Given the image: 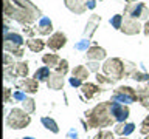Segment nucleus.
Returning <instances> with one entry per match:
<instances>
[{
	"instance_id": "nucleus-29",
	"label": "nucleus",
	"mask_w": 149,
	"mask_h": 139,
	"mask_svg": "<svg viewBox=\"0 0 149 139\" xmlns=\"http://www.w3.org/2000/svg\"><path fill=\"white\" fill-rule=\"evenodd\" d=\"M110 25L116 28V30H121V26H123V16H120V14H116L110 19Z\"/></svg>"
},
{
	"instance_id": "nucleus-38",
	"label": "nucleus",
	"mask_w": 149,
	"mask_h": 139,
	"mask_svg": "<svg viewBox=\"0 0 149 139\" xmlns=\"http://www.w3.org/2000/svg\"><path fill=\"white\" fill-rule=\"evenodd\" d=\"M23 32H25V34L30 37V39H31L33 36H34V30H31L30 26H23Z\"/></svg>"
},
{
	"instance_id": "nucleus-6",
	"label": "nucleus",
	"mask_w": 149,
	"mask_h": 139,
	"mask_svg": "<svg viewBox=\"0 0 149 139\" xmlns=\"http://www.w3.org/2000/svg\"><path fill=\"white\" fill-rule=\"evenodd\" d=\"M124 12L127 14V17L130 19H148L149 16V9L144 3H130L126 6Z\"/></svg>"
},
{
	"instance_id": "nucleus-23",
	"label": "nucleus",
	"mask_w": 149,
	"mask_h": 139,
	"mask_svg": "<svg viewBox=\"0 0 149 139\" xmlns=\"http://www.w3.org/2000/svg\"><path fill=\"white\" fill-rule=\"evenodd\" d=\"M88 73H90V70L87 67H84V65H78V67H74V70L72 71L73 77H78V79H81V81L88 77Z\"/></svg>"
},
{
	"instance_id": "nucleus-1",
	"label": "nucleus",
	"mask_w": 149,
	"mask_h": 139,
	"mask_svg": "<svg viewBox=\"0 0 149 139\" xmlns=\"http://www.w3.org/2000/svg\"><path fill=\"white\" fill-rule=\"evenodd\" d=\"M87 124L86 130L88 128H100V127H110L115 119L110 114V102H101L95 108L88 110L86 113Z\"/></svg>"
},
{
	"instance_id": "nucleus-19",
	"label": "nucleus",
	"mask_w": 149,
	"mask_h": 139,
	"mask_svg": "<svg viewBox=\"0 0 149 139\" xmlns=\"http://www.w3.org/2000/svg\"><path fill=\"white\" fill-rule=\"evenodd\" d=\"M137 94H138V100L141 102V105L144 107V108H149V81H148L146 87L138 88Z\"/></svg>"
},
{
	"instance_id": "nucleus-27",
	"label": "nucleus",
	"mask_w": 149,
	"mask_h": 139,
	"mask_svg": "<svg viewBox=\"0 0 149 139\" xmlns=\"http://www.w3.org/2000/svg\"><path fill=\"white\" fill-rule=\"evenodd\" d=\"M22 108L25 110L28 114H33L36 111V102H34V99H31V97H30V99H25L22 102Z\"/></svg>"
},
{
	"instance_id": "nucleus-3",
	"label": "nucleus",
	"mask_w": 149,
	"mask_h": 139,
	"mask_svg": "<svg viewBox=\"0 0 149 139\" xmlns=\"http://www.w3.org/2000/svg\"><path fill=\"white\" fill-rule=\"evenodd\" d=\"M102 71L106 76H109L112 81H120L126 73V65L121 59L113 57V59H107L104 65H102Z\"/></svg>"
},
{
	"instance_id": "nucleus-15",
	"label": "nucleus",
	"mask_w": 149,
	"mask_h": 139,
	"mask_svg": "<svg viewBox=\"0 0 149 139\" xmlns=\"http://www.w3.org/2000/svg\"><path fill=\"white\" fill-rule=\"evenodd\" d=\"M87 59L90 60H96V62H100L106 57V50L104 48H100V46H92V48L87 50Z\"/></svg>"
},
{
	"instance_id": "nucleus-16",
	"label": "nucleus",
	"mask_w": 149,
	"mask_h": 139,
	"mask_svg": "<svg viewBox=\"0 0 149 139\" xmlns=\"http://www.w3.org/2000/svg\"><path fill=\"white\" fill-rule=\"evenodd\" d=\"M36 31L39 32V34H42V36L50 34V32L53 31V23H51V20L48 17H42L39 20V25H37Z\"/></svg>"
},
{
	"instance_id": "nucleus-10",
	"label": "nucleus",
	"mask_w": 149,
	"mask_h": 139,
	"mask_svg": "<svg viewBox=\"0 0 149 139\" xmlns=\"http://www.w3.org/2000/svg\"><path fill=\"white\" fill-rule=\"evenodd\" d=\"M17 87H20L23 93L34 94V93H37V90H39V81H36L34 77L33 79H22V82L17 83Z\"/></svg>"
},
{
	"instance_id": "nucleus-13",
	"label": "nucleus",
	"mask_w": 149,
	"mask_h": 139,
	"mask_svg": "<svg viewBox=\"0 0 149 139\" xmlns=\"http://www.w3.org/2000/svg\"><path fill=\"white\" fill-rule=\"evenodd\" d=\"M47 85H48L50 90H62L64 87V76L59 73H51V76L47 81Z\"/></svg>"
},
{
	"instance_id": "nucleus-4",
	"label": "nucleus",
	"mask_w": 149,
	"mask_h": 139,
	"mask_svg": "<svg viewBox=\"0 0 149 139\" xmlns=\"http://www.w3.org/2000/svg\"><path fill=\"white\" fill-rule=\"evenodd\" d=\"M6 122H8L9 128L20 130V128H25L26 125H30L31 118L23 108H13L11 111H9V114H8Z\"/></svg>"
},
{
	"instance_id": "nucleus-11",
	"label": "nucleus",
	"mask_w": 149,
	"mask_h": 139,
	"mask_svg": "<svg viewBox=\"0 0 149 139\" xmlns=\"http://www.w3.org/2000/svg\"><path fill=\"white\" fill-rule=\"evenodd\" d=\"M64 2H65V6L74 14H82L87 9L86 0H64Z\"/></svg>"
},
{
	"instance_id": "nucleus-12",
	"label": "nucleus",
	"mask_w": 149,
	"mask_h": 139,
	"mask_svg": "<svg viewBox=\"0 0 149 139\" xmlns=\"http://www.w3.org/2000/svg\"><path fill=\"white\" fill-rule=\"evenodd\" d=\"M8 68H11V76L22 77V79H25L28 76V73H30V68H28L26 62H19V63L13 65V67H8Z\"/></svg>"
},
{
	"instance_id": "nucleus-22",
	"label": "nucleus",
	"mask_w": 149,
	"mask_h": 139,
	"mask_svg": "<svg viewBox=\"0 0 149 139\" xmlns=\"http://www.w3.org/2000/svg\"><path fill=\"white\" fill-rule=\"evenodd\" d=\"M50 76H51L50 67H42V68H39L34 73V79H36V81H39V82H47Z\"/></svg>"
},
{
	"instance_id": "nucleus-33",
	"label": "nucleus",
	"mask_w": 149,
	"mask_h": 139,
	"mask_svg": "<svg viewBox=\"0 0 149 139\" xmlns=\"http://www.w3.org/2000/svg\"><path fill=\"white\" fill-rule=\"evenodd\" d=\"M96 81L98 82H102V83H112V82H115V81H112V79H106V76H102V74H100V73L96 74Z\"/></svg>"
},
{
	"instance_id": "nucleus-9",
	"label": "nucleus",
	"mask_w": 149,
	"mask_h": 139,
	"mask_svg": "<svg viewBox=\"0 0 149 139\" xmlns=\"http://www.w3.org/2000/svg\"><path fill=\"white\" fill-rule=\"evenodd\" d=\"M65 43H67V37H65V34H64V32H61V31L54 32V34L50 37V40L47 42V45H48L51 50H54V51L61 50Z\"/></svg>"
},
{
	"instance_id": "nucleus-44",
	"label": "nucleus",
	"mask_w": 149,
	"mask_h": 139,
	"mask_svg": "<svg viewBox=\"0 0 149 139\" xmlns=\"http://www.w3.org/2000/svg\"><path fill=\"white\" fill-rule=\"evenodd\" d=\"M23 139H33V138H23Z\"/></svg>"
},
{
	"instance_id": "nucleus-5",
	"label": "nucleus",
	"mask_w": 149,
	"mask_h": 139,
	"mask_svg": "<svg viewBox=\"0 0 149 139\" xmlns=\"http://www.w3.org/2000/svg\"><path fill=\"white\" fill-rule=\"evenodd\" d=\"M138 99L137 90L130 87H118L115 90V93L112 94V102H116V104H132Z\"/></svg>"
},
{
	"instance_id": "nucleus-42",
	"label": "nucleus",
	"mask_w": 149,
	"mask_h": 139,
	"mask_svg": "<svg viewBox=\"0 0 149 139\" xmlns=\"http://www.w3.org/2000/svg\"><path fill=\"white\" fill-rule=\"evenodd\" d=\"M126 2H127V3L130 5V3H134V2H137V0H126Z\"/></svg>"
},
{
	"instance_id": "nucleus-8",
	"label": "nucleus",
	"mask_w": 149,
	"mask_h": 139,
	"mask_svg": "<svg viewBox=\"0 0 149 139\" xmlns=\"http://www.w3.org/2000/svg\"><path fill=\"white\" fill-rule=\"evenodd\" d=\"M121 31L124 34H129V36H134V34H138L141 31V25L138 23V20L135 19H130V17H126L123 20V26H121Z\"/></svg>"
},
{
	"instance_id": "nucleus-32",
	"label": "nucleus",
	"mask_w": 149,
	"mask_h": 139,
	"mask_svg": "<svg viewBox=\"0 0 149 139\" xmlns=\"http://www.w3.org/2000/svg\"><path fill=\"white\" fill-rule=\"evenodd\" d=\"M140 133H141V134H149V116H148V118H144V120L141 122Z\"/></svg>"
},
{
	"instance_id": "nucleus-26",
	"label": "nucleus",
	"mask_w": 149,
	"mask_h": 139,
	"mask_svg": "<svg viewBox=\"0 0 149 139\" xmlns=\"http://www.w3.org/2000/svg\"><path fill=\"white\" fill-rule=\"evenodd\" d=\"M5 51H6V53H11L13 56H16V57H22L23 56L22 46H14L11 43H6V42H5Z\"/></svg>"
},
{
	"instance_id": "nucleus-20",
	"label": "nucleus",
	"mask_w": 149,
	"mask_h": 139,
	"mask_svg": "<svg viewBox=\"0 0 149 139\" xmlns=\"http://www.w3.org/2000/svg\"><path fill=\"white\" fill-rule=\"evenodd\" d=\"M5 42L6 43H11L14 46H22L23 45V37L17 32H6L5 34Z\"/></svg>"
},
{
	"instance_id": "nucleus-30",
	"label": "nucleus",
	"mask_w": 149,
	"mask_h": 139,
	"mask_svg": "<svg viewBox=\"0 0 149 139\" xmlns=\"http://www.w3.org/2000/svg\"><path fill=\"white\" fill-rule=\"evenodd\" d=\"M132 79H134V81H137V82H144V81H149V74L134 71L132 73Z\"/></svg>"
},
{
	"instance_id": "nucleus-45",
	"label": "nucleus",
	"mask_w": 149,
	"mask_h": 139,
	"mask_svg": "<svg viewBox=\"0 0 149 139\" xmlns=\"http://www.w3.org/2000/svg\"><path fill=\"white\" fill-rule=\"evenodd\" d=\"M121 139H126V138H121Z\"/></svg>"
},
{
	"instance_id": "nucleus-31",
	"label": "nucleus",
	"mask_w": 149,
	"mask_h": 139,
	"mask_svg": "<svg viewBox=\"0 0 149 139\" xmlns=\"http://www.w3.org/2000/svg\"><path fill=\"white\" fill-rule=\"evenodd\" d=\"M93 139H115V138H113V133L109 131V130H101Z\"/></svg>"
},
{
	"instance_id": "nucleus-40",
	"label": "nucleus",
	"mask_w": 149,
	"mask_h": 139,
	"mask_svg": "<svg viewBox=\"0 0 149 139\" xmlns=\"http://www.w3.org/2000/svg\"><path fill=\"white\" fill-rule=\"evenodd\" d=\"M86 3H87V8H88V9H93V8L96 6L95 0H86Z\"/></svg>"
},
{
	"instance_id": "nucleus-2",
	"label": "nucleus",
	"mask_w": 149,
	"mask_h": 139,
	"mask_svg": "<svg viewBox=\"0 0 149 139\" xmlns=\"http://www.w3.org/2000/svg\"><path fill=\"white\" fill-rule=\"evenodd\" d=\"M5 16L9 19H14V20H17L22 25H28V23L34 22L39 17V14L31 12L25 8L19 6L14 2H11V0H5Z\"/></svg>"
},
{
	"instance_id": "nucleus-24",
	"label": "nucleus",
	"mask_w": 149,
	"mask_h": 139,
	"mask_svg": "<svg viewBox=\"0 0 149 139\" xmlns=\"http://www.w3.org/2000/svg\"><path fill=\"white\" fill-rule=\"evenodd\" d=\"M42 60H44V63L47 67H58L59 62H61L58 54H45L44 57H42Z\"/></svg>"
},
{
	"instance_id": "nucleus-17",
	"label": "nucleus",
	"mask_w": 149,
	"mask_h": 139,
	"mask_svg": "<svg viewBox=\"0 0 149 139\" xmlns=\"http://www.w3.org/2000/svg\"><path fill=\"white\" fill-rule=\"evenodd\" d=\"M81 91H82L84 97H87V99H92V97L95 96V94H98V93H101V88L98 87V85H95V83L87 82V83H82Z\"/></svg>"
},
{
	"instance_id": "nucleus-41",
	"label": "nucleus",
	"mask_w": 149,
	"mask_h": 139,
	"mask_svg": "<svg viewBox=\"0 0 149 139\" xmlns=\"http://www.w3.org/2000/svg\"><path fill=\"white\" fill-rule=\"evenodd\" d=\"M143 31H144V34H146V36H149V20H146V23H144Z\"/></svg>"
},
{
	"instance_id": "nucleus-28",
	"label": "nucleus",
	"mask_w": 149,
	"mask_h": 139,
	"mask_svg": "<svg viewBox=\"0 0 149 139\" xmlns=\"http://www.w3.org/2000/svg\"><path fill=\"white\" fill-rule=\"evenodd\" d=\"M56 73H59V74H62V76H65V74L68 73V62L65 59H62L59 62V65L56 67Z\"/></svg>"
},
{
	"instance_id": "nucleus-18",
	"label": "nucleus",
	"mask_w": 149,
	"mask_h": 139,
	"mask_svg": "<svg viewBox=\"0 0 149 139\" xmlns=\"http://www.w3.org/2000/svg\"><path fill=\"white\" fill-rule=\"evenodd\" d=\"M100 22H101V17H100V16H96V14H95V16H92L90 19H88L87 26H86V31H84V34L87 36V39L93 36V32H95L96 26L100 25Z\"/></svg>"
},
{
	"instance_id": "nucleus-7",
	"label": "nucleus",
	"mask_w": 149,
	"mask_h": 139,
	"mask_svg": "<svg viewBox=\"0 0 149 139\" xmlns=\"http://www.w3.org/2000/svg\"><path fill=\"white\" fill-rule=\"evenodd\" d=\"M110 114L116 122H124L129 118V108H127V105L116 104V102L110 100Z\"/></svg>"
},
{
	"instance_id": "nucleus-43",
	"label": "nucleus",
	"mask_w": 149,
	"mask_h": 139,
	"mask_svg": "<svg viewBox=\"0 0 149 139\" xmlns=\"http://www.w3.org/2000/svg\"><path fill=\"white\" fill-rule=\"evenodd\" d=\"M144 139H149V134H146V138H144Z\"/></svg>"
},
{
	"instance_id": "nucleus-34",
	"label": "nucleus",
	"mask_w": 149,
	"mask_h": 139,
	"mask_svg": "<svg viewBox=\"0 0 149 139\" xmlns=\"http://www.w3.org/2000/svg\"><path fill=\"white\" fill-rule=\"evenodd\" d=\"M87 65H88V70H92V71H98V68H100V62H96V60H92Z\"/></svg>"
},
{
	"instance_id": "nucleus-14",
	"label": "nucleus",
	"mask_w": 149,
	"mask_h": 139,
	"mask_svg": "<svg viewBox=\"0 0 149 139\" xmlns=\"http://www.w3.org/2000/svg\"><path fill=\"white\" fill-rule=\"evenodd\" d=\"M135 130V125L134 124H126V122H118L115 125V128H113V133L115 134H120V136H129L130 133H132Z\"/></svg>"
},
{
	"instance_id": "nucleus-37",
	"label": "nucleus",
	"mask_w": 149,
	"mask_h": 139,
	"mask_svg": "<svg viewBox=\"0 0 149 139\" xmlns=\"http://www.w3.org/2000/svg\"><path fill=\"white\" fill-rule=\"evenodd\" d=\"M87 46H88V40H82L76 45V50H87Z\"/></svg>"
},
{
	"instance_id": "nucleus-25",
	"label": "nucleus",
	"mask_w": 149,
	"mask_h": 139,
	"mask_svg": "<svg viewBox=\"0 0 149 139\" xmlns=\"http://www.w3.org/2000/svg\"><path fill=\"white\" fill-rule=\"evenodd\" d=\"M40 122H42V125H44L47 130H50V131H53V133H59L58 124H56L51 118H42V119H40Z\"/></svg>"
},
{
	"instance_id": "nucleus-39",
	"label": "nucleus",
	"mask_w": 149,
	"mask_h": 139,
	"mask_svg": "<svg viewBox=\"0 0 149 139\" xmlns=\"http://www.w3.org/2000/svg\"><path fill=\"white\" fill-rule=\"evenodd\" d=\"M9 99H11V90H9V88H5V97H3L5 104H8Z\"/></svg>"
},
{
	"instance_id": "nucleus-35",
	"label": "nucleus",
	"mask_w": 149,
	"mask_h": 139,
	"mask_svg": "<svg viewBox=\"0 0 149 139\" xmlns=\"http://www.w3.org/2000/svg\"><path fill=\"white\" fill-rule=\"evenodd\" d=\"M14 99H16V100H19V102H23V100H25L26 99V97H25V94H23V93L22 91H17V93H14Z\"/></svg>"
},
{
	"instance_id": "nucleus-36",
	"label": "nucleus",
	"mask_w": 149,
	"mask_h": 139,
	"mask_svg": "<svg viewBox=\"0 0 149 139\" xmlns=\"http://www.w3.org/2000/svg\"><path fill=\"white\" fill-rule=\"evenodd\" d=\"M82 81L81 79H78V77H70V83H72L73 87H82Z\"/></svg>"
},
{
	"instance_id": "nucleus-21",
	"label": "nucleus",
	"mask_w": 149,
	"mask_h": 139,
	"mask_svg": "<svg viewBox=\"0 0 149 139\" xmlns=\"http://www.w3.org/2000/svg\"><path fill=\"white\" fill-rule=\"evenodd\" d=\"M26 46L33 51V53H40L45 46V42L40 40V39H30V40H26Z\"/></svg>"
}]
</instances>
